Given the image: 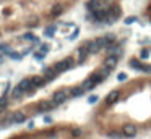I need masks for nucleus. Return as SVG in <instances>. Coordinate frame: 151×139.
Returning <instances> with one entry per match:
<instances>
[{
    "label": "nucleus",
    "mask_w": 151,
    "mask_h": 139,
    "mask_svg": "<svg viewBox=\"0 0 151 139\" xmlns=\"http://www.w3.org/2000/svg\"><path fill=\"white\" fill-rule=\"evenodd\" d=\"M104 79V78L101 76V74L98 73V71H96L94 74H91V76L88 78V79H84L83 83H81V86H83V89L86 91V92H88V91H93L94 89L96 86H98L99 83H101V81Z\"/></svg>",
    "instance_id": "nucleus-1"
},
{
    "label": "nucleus",
    "mask_w": 151,
    "mask_h": 139,
    "mask_svg": "<svg viewBox=\"0 0 151 139\" xmlns=\"http://www.w3.org/2000/svg\"><path fill=\"white\" fill-rule=\"evenodd\" d=\"M89 44H91V41H84L83 44L80 45V49H78V57H77V65H81L84 60L88 58V55H89Z\"/></svg>",
    "instance_id": "nucleus-2"
},
{
    "label": "nucleus",
    "mask_w": 151,
    "mask_h": 139,
    "mask_svg": "<svg viewBox=\"0 0 151 139\" xmlns=\"http://www.w3.org/2000/svg\"><path fill=\"white\" fill-rule=\"evenodd\" d=\"M119 16H120V7L114 4L112 8H111V10H107V16H106L104 23H106V25H114V23L119 20Z\"/></svg>",
    "instance_id": "nucleus-3"
},
{
    "label": "nucleus",
    "mask_w": 151,
    "mask_h": 139,
    "mask_svg": "<svg viewBox=\"0 0 151 139\" xmlns=\"http://www.w3.org/2000/svg\"><path fill=\"white\" fill-rule=\"evenodd\" d=\"M73 66V58L72 57H67V58H63V60H60V62H57L55 65H54V68L57 70V73H65L68 68H72Z\"/></svg>",
    "instance_id": "nucleus-4"
},
{
    "label": "nucleus",
    "mask_w": 151,
    "mask_h": 139,
    "mask_svg": "<svg viewBox=\"0 0 151 139\" xmlns=\"http://www.w3.org/2000/svg\"><path fill=\"white\" fill-rule=\"evenodd\" d=\"M68 97H70V89H60V91H57V92H54L52 100L57 102V105H59V104H63Z\"/></svg>",
    "instance_id": "nucleus-5"
},
{
    "label": "nucleus",
    "mask_w": 151,
    "mask_h": 139,
    "mask_svg": "<svg viewBox=\"0 0 151 139\" xmlns=\"http://www.w3.org/2000/svg\"><path fill=\"white\" fill-rule=\"evenodd\" d=\"M106 16H107V10H106V8H94V10L91 11V18L96 23H104Z\"/></svg>",
    "instance_id": "nucleus-6"
},
{
    "label": "nucleus",
    "mask_w": 151,
    "mask_h": 139,
    "mask_svg": "<svg viewBox=\"0 0 151 139\" xmlns=\"http://www.w3.org/2000/svg\"><path fill=\"white\" fill-rule=\"evenodd\" d=\"M128 65H130L132 70H137V71H145V73H151V66H148V65H145V63H141L140 60L132 58Z\"/></svg>",
    "instance_id": "nucleus-7"
},
{
    "label": "nucleus",
    "mask_w": 151,
    "mask_h": 139,
    "mask_svg": "<svg viewBox=\"0 0 151 139\" xmlns=\"http://www.w3.org/2000/svg\"><path fill=\"white\" fill-rule=\"evenodd\" d=\"M104 49H106V52H107V55H117V57H119L120 53H122V45L117 44V42L106 45Z\"/></svg>",
    "instance_id": "nucleus-8"
},
{
    "label": "nucleus",
    "mask_w": 151,
    "mask_h": 139,
    "mask_svg": "<svg viewBox=\"0 0 151 139\" xmlns=\"http://www.w3.org/2000/svg\"><path fill=\"white\" fill-rule=\"evenodd\" d=\"M120 94H122V91H119V89H114V91H111L109 94L106 95V104H107V105H114L117 100H119Z\"/></svg>",
    "instance_id": "nucleus-9"
},
{
    "label": "nucleus",
    "mask_w": 151,
    "mask_h": 139,
    "mask_svg": "<svg viewBox=\"0 0 151 139\" xmlns=\"http://www.w3.org/2000/svg\"><path fill=\"white\" fill-rule=\"evenodd\" d=\"M55 105H57V102H54V100H42L38 105V112H50L55 108Z\"/></svg>",
    "instance_id": "nucleus-10"
},
{
    "label": "nucleus",
    "mask_w": 151,
    "mask_h": 139,
    "mask_svg": "<svg viewBox=\"0 0 151 139\" xmlns=\"http://www.w3.org/2000/svg\"><path fill=\"white\" fill-rule=\"evenodd\" d=\"M135 136H137L135 125H125L122 128V138H135Z\"/></svg>",
    "instance_id": "nucleus-11"
},
{
    "label": "nucleus",
    "mask_w": 151,
    "mask_h": 139,
    "mask_svg": "<svg viewBox=\"0 0 151 139\" xmlns=\"http://www.w3.org/2000/svg\"><path fill=\"white\" fill-rule=\"evenodd\" d=\"M42 73H44V76H46V79H47V83H49V81H52L54 78L57 76V70L54 68V65L52 66H46V68H44V71H42Z\"/></svg>",
    "instance_id": "nucleus-12"
},
{
    "label": "nucleus",
    "mask_w": 151,
    "mask_h": 139,
    "mask_svg": "<svg viewBox=\"0 0 151 139\" xmlns=\"http://www.w3.org/2000/svg\"><path fill=\"white\" fill-rule=\"evenodd\" d=\"M117 62H119V57L117 55H107V58H106V62H104V66L114 70L117 66Z\"/></svg>",
    "instance_id": "nucleus-13"
},
{
    "label": "nucleus",
    "mask_w": 151,
    "mask_h": 139,
    "mask_svg": "<svg viewBox=\"0 0 151 139\" xmlns=\"http://www.w3.org/2000/svg\"><path fill=\"white\" fill-rule=\"evenodd\" d=\"M46 83H47V79H46L44 76H33V78H31V86H33V89H34V87L44 86Z\"/></svg>",
    "instance_id": "nucleus-14"
},
{
    "label": "nucleus",
    "mask_w": 151,
    "mask_h": 139,
    "mask_svg": "<svg viewBox=\"0 0 151 139\" xmlns=\"http://www.w3.org/2000/svg\"><path fill=\"white\" fill-rule=\"evenodd\" d=\"M18 87H20L21 91H25V92L31 91V89H33V86H31V78H25V79H21L20 83H18Z\"/></svg>",
    "instance_id": "nucleus-15"
},
{
    "label": "nucleus",
    "mask_w": 151,
    "mask_h": 139,
    "mask_svg": "<svg viewBox=\"0 0 151 139\" xmlns=\"http://www.w3.org/2000/svg\"><path fill=\"white\" fill-rule=\"evenodd\" d=\"M86 91L83 89V86H77V87H72L70 89V95L72 97H80V95H83Z\"/></svg>",
    "instance_id": "nucleus-16"
},
{
    "label": "nucleus",
    "mask_w": 151,
    "mask_h": 139,
    "mask_svg": "<svg viewBox=\"0 0 151 139\" xmlns=\"http://www.w3.org/2000/svg\"><path fill=\"white\" fill-rule=\"evenodd\" d=\"M26 120V115L23 113V112H16V113H13V123H23Z\"/></svg>",
    "instance_id": "nucleus-17"
},
{
    "label": "nucleus",
    "mask_w": 151,
    "mask_h": 139,
    "mask_svg": "<svg viewBox=\"0 0 151 139\" xmlns=\"http://www.w3.org/2000/svg\"><path fill=\"white\" fill-rule=\"evenodd\" d=\"M111 71H112V70H111V68H107V66H101V68L98 70V73L101 74V76L104 78V79H106V78H107V76L111 74Z\"/></svg>",
    "instance_id": "nucleus-18"
},
{
    "label": "nucleus",
    "mask_w": 151,
    "mask_h": 139,
    "mask_svg": "<svg viewBox=\"0 0 151 139\" xmlns=\"http://www.w3.org/2000/svg\"><path fill=\"white\" fill-rule=\"evenodd\" d=\"M102 0H89L88 4H86V8H88V10H94V8H98L99 7V4H101Z\"/></svg>",
    "instance_id": "nucleus-19"
},
{
    "label": "nucleus",
    "mask_w": 151,
    "mask_h": 139,
    "mask_svg": "<svg viewBox=\"0 0 151 139\" xmlns=\"http://www.w3.org/2000/svg\"><path fill=\"white\" fill-rule=\"evenodd\" d=\"M23 94H25V91H21L20 87H15L13 89V92H11V99H21L23 97Z\"/></svg>",
    "instance_id": "nucleus-20"
},
{
    "label": "nucleus",
    "mask_w": 151,
    "mask_h": 139,
    "mask_svg": "<svg viewBox=\"0 0 151 139\" xmlns=\"http://www.w3.org/2000/svg\"><path fill=\"white\" fill-rule=\"evenodd\" d=\"M11 50H10V45L8 44H5V42H0V53L2 55H8Z\"/></svg>",
    "instance_id": "nucleus-21"
},
{
    "label": "nucleus",
    "mask_w": 151,
    "mask_h": 139,
    "mask_svg": "<svg viewBox=\"0 0 151 139\" xmlns=\"http://www.w3.org/2000/svg\"><path fill=\"white\" fill-rule=\"evenodd\" d=\"M55 31H57V26H49V28L44 29V36H46V37H52Z\"/></svg>",
    "instance_id": "nucleus-22"
},
{
    "label": "nucleus",
    "mask_w": 151,
    "mask_h": 139,
    "mask_svg": "<svg viewBox=\"0 0 151 139\" xmlns=\"http://www.w3.org/2000/svg\"><path fill=\"white\" fill-rule=\"evenodd\" d=\"M23 39L25 41H29V42H34V41H38V37H36L33 32H26V34H23Z\"/></svg>",
    "instance_id": "nucleus-23"
},
{
    "label": "nucleus",
    "mask_w": 151,
    "mask_h": 139,
    "mask_svg": "<svg viewBox=\"0 0 151 139\" xmlns=\"http://www.w3.org/2000/svg\"><path fill=\"white\" fill-rule=\"evenodd\" d=\"M49 49H50V45L47 44V42H46V44H41V45H39V52H41V53H44V55H47Z\"/></svg>",
    "instance_id": "nucleus-24"
},
{
    "label": "nucleus",
    "mask_w": 151,
    "mask_h": 139,
    "mask_svg": "<svg viewBox=\"0 0 151 139\" xmlns=\"http://www.w3.org/2000/svg\"><path fill=\"white\" fill-rule=\"evenodd\" d=\"M7 107H8V100H7V97L4 95V97H0V112L5 110Z\"/></svg>",
    "instance_id": "nucleus-25"
},
{
    "label": "nucleus",
    "mask_w": 151,
    "mask_h": 139,
    "mask_svg": "<svg viewBox=\"0 0 151 139\" xmlns=\"http://www.w3.org/2000/svg\"><path fill=\"white\" fill-rule=\"evenodd\" d=\"M137 21H138L137 16H128V18H125L123 23H125V25H132V23H137Z\"/></svg>",
    "instance_id": "nucleus-26"
},
{
    "label": "nucleus",
    "mask_w": 151,
    "mask_h": 139,
    "mask_svg": "<svg viewBox=\"0 0 151 139\" xmlns=\"http://www.w3.org/2000/svg\"><path fill=\"white\" fill-rule=\"evenodd\" d=\"M8 57H10L11 60H21V58H23V55H20V53H16V52H10V53H8Z\"/></svg>",
    "instance_id": "nucleus-27"
},
{
    "label": "nucleus",
    "mask_w": 151,
    "mask_h": 139,
    "mask_svg": "<svg viewBox=\"0 0 151 139\" xmlns=\"http://www.w3.org/2000/svg\"><path fill=\"white\" fill-rule=\"evenodd\" d=\"M96 102H98V95H89L88 97V104H96Z\"/></svg>",
    "instance_id": "nucleus-28"
},
{
    "label": "nucleus",
    "mask_w": 151,
    "mask_h": 139,
    "mask_svg": "<svg viewBox=\"0 0 151 139\" xmlns=\"http://www.w3.org/2000/svg\"><path fill=\"white\" fill-rule=\"evenodd\" d=\"M78 32H80V29H78V28H77V29H75V31H73V32H72V34H70V36H68V39H72V41H73V39H77V36H78Z\"/></svg>",
    "instance_id": "nucleus-29"
},
{
    "label": "nucleus",
    "mask_w": 151,
    "mask_h": 139,
    "mask_svg": "<svg viewBox=\"0 0 151 139\" xmlns=\"http://www.w3.org/2000/svg\"><path fill=\"white\" fill-rule=\"evenodd\" d=\"M44 57H46V55H44V53H41V52H39V53H34V58L39 60V62H42V60H44Z\"/></svg>",
    "instance_id": "nucleus-30"
},
{
    "label": "nucleus",
    "mask_w": 151,
    "mask_h": 139,
    "mask_svg": "<svg viewBox=\"0 0 151 139\" xmlns=\"http://www.w3.org/2000/svg\"><path fill=\"white\" fill-rule=\"evenodd\" d=\"M52 15L55 16V15H60V7H54L52 8Z\"/></svg>",
    "instance_id": "nucleus-31"
},
{
    "label": "nucleus",
    "mask_w": 151,
    "mask_h": 139,
    "mask_svg": "<svg viewBox=\"0 0 151 139\" xmlns=\"http://www.w3.org/2000/svg\"><path fill=\"white\" fill-rule=\"evenodd\" d=\"M8 92H10V83L5 84V89H4V95H7Z\"/></svg>",
    "instance_id": "nucleus-32"
},
{
    "label": "nucleus",
    "mask_w": 151,
    "mask_h": 139,
    "mask_svg": "<svg viewBox=\"0 0 151 139\" xmlns=\"http://www.w3.org/2000/svg\"><path fill=\"white\" fill-rule=\"evenodd\" d=\"M117 79H119V81H125L127 79V74L125 73H120L119 76H117Z\"/></svg>",
    "instance_id": "nucleus-33"
},
{
    "label": "nucleus",
    "mask_w": 151,
    "mask_h": 139,
    "mask_svg": "<svg viewBox=\"0 0 151 139\" xmlns=\"http://www.w3.org/2000/svg\"><path fill=\"white\" fill-rule=\"evenodd\" d=\"M44 123H47V125L52 123V118H50V117H44Z\"/></svg>",
    "instance_id": "nucleus-34"
},
{
    "label": "nucleus",
    "mask_w": 151,
    "mask_h": 139,
    "mask_svg": "<svg viewBox=\"0 0 151 139\" xmlns=\"http://www.w3.org/2000/svg\"><path fill=\"white\" fill-rule=\"evenodd\" d=\"M73 134L78 136V134H81V131H80V129H73Z\"/></svg>",
    "instance_id": "nucleus-35"
},
{
    "label": "nucleus",
    "mask_w": 151,
    "mask_h": 139,
    "mask_svg": "<svg viewBox=\"0 0 151 139\" xmlns=\"http://www.w3.org/2000/svg\"><path fill=\"white\" fill-rule=\"evenodd\" d=\"M4 62V57H2V53H0V63Z\"/></svg>",
    "instance_id": "nucleus-36"
}]
</instances>
